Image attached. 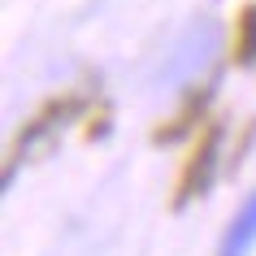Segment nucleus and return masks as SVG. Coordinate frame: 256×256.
<instances>
[{"label": "nucleus", "mask_w": 256, "mask_h": 256, "mask_svg": "<svg viewBox=\"0 0 256 256\" xmlns=\"http://www.w3.org/2000/svg\"><path fill=\"white\" fill-rule=\"evenodd\" d=\"M87 104V96L82 92H66V96H56V100H48V104L35 113V118L22 126V135H18V144H14V161H9V170H4V178H14V170H18V161H26V156H35V152L48 144V139L66 126L70 118H78V108Z\"/></svg>", "instance_id": "f257e3e1"}, {"label": "nucleus", "mask_w": 256, "mask_h": 256, "mask_svg": "<svg viewBox=\"0 0 256 256\" xmlns=\"http://www.w3.org/2000/svg\"><path fill=\"white\" fill-rule=\"evenodd\" d=\"M217 144H222V126H208L200 139V148L191 152L187 170H182V182H178V196H174V208H182V204H191L196 196H204V191L213 187V174H217Z\"/></svg>", "instance_id": "f03ea898"}, {"label": "nucleus", "mask_w": 256, "mask_h": 256, "mask_svg": "<svg viewBox=\"0 0 256 256\" xmlns=\"http://www.w3.org/2000/svg\"><path fill=\"white\" fill-rule=\"evenodd\" d=\"M252 248H256V191L248 196V204H243L239 213H234V222L226 226L217 256H248Z\"/></svg>", "instance_id": "7ed1b4c3"}, {"label": "nucleus", "mask_w": 256, "mask_h": 256, "mask_svg": "<svg viewBox=\"0 0 256 256\" xmlns=\"http://www.w3.org/2000/svg\"><path fill=\"white\" fill-rule=\"evenodd\" d=\"M208 96H213V87H200V92H196L187 104H182V113H178L174 122H165V126H161V130H156L152 139H156V144H174V139H182L191 126L204 118V108H208Z\"/></svg>", "instance_id": "20e7f679"}, {"label": "nucleus", "mask_w": 256, "mask_h": 256, "mask_svg": "<svg viewBox=\"0 0 256 256\" xmlns=\"http://www.w3.org/2000/svg\"><path fill=\"white\" fill-rule=\"evenodd\" d=\"M234 61L256 66V4L239 9V26H234Z\"/></svg>", "instance_id": "39448f33"}]
</instances>
